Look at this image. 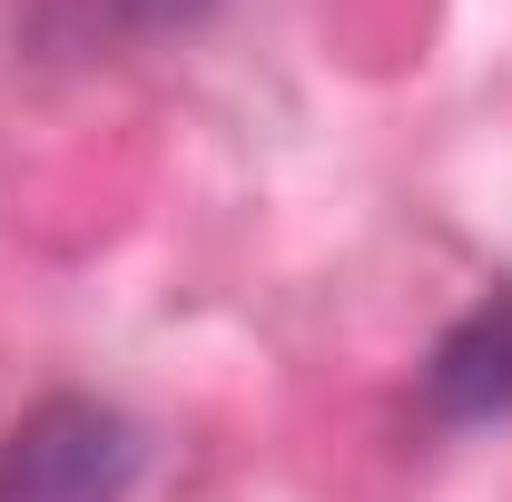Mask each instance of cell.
I'll return each mask as SVG.
<instances>
[{"label":"cell","mask_w":512,"mask_h":502,"mask_svg":"<svg viewBox=\"0 0 512 502\" xmlns=\"http://www.w3.org/2000/svg\"><path fill=\"white\" fill-rule=\"evenodd\" d=\"M207 10H217V0H20V30H30V50H50V60H109V50L178 40Z\"/></svg>","instance_id":"obj_3"},{"label":"cell","mask_w":512,"mask_h":502,"mask_svg":"<svg viewBox=\"0 0 512 502\" xmlns=\"http://www.w3.org/2000/svg\"><path fill=\"white\" fill-rule=\"evenodd\" d=\"M424 414L434 424H503L512 414V276L453 315L424 355Z\"/></svg>","instance_id":"obj_2"},{"label":"cell","mask_w":512,"mask_h":502,"mask_svg":"<svg viewBox=\"0 0 512 502\" xmlns=\"http://www.w3.org/2000/svg\"><path fill=\"white\" fill-rule=\"evenodd\" d=\"M148 473V434L99 394H40L0 434V502H128Z\"/></svg>","instance_id":"obj_1"}]
</instances>
